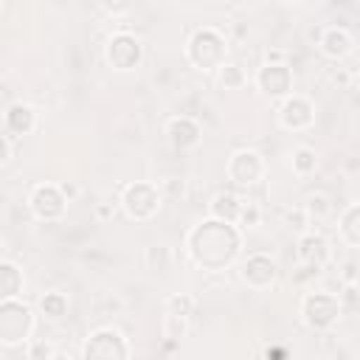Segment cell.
<instances>
[{
  "instance_id": "6da1fadb",
  "label": "cell",
  "mask_w": 360,
  "mask_h": 360,
  "mask_svg": "<svg viewBox=\"0 0 360 360\" xmlns=\"http://www.w3.org/2000/svg\"><path fill=\"white\" fill-rule=\"evenodd\" d=\"M186 245H188V256L194 259V264H200L202 270L219 273L236 259L242 236L236 225H228L219 219H202L200 225L191 228Z\"/></svg>"
},
{
  "instance_id": "7a4b0ae2",
  "label": "cell",
  "mask_w": 360,
  "mask_h": 360,
  "mask_svg": "<svg viewBox=\"0 0 360 360\" xmlns=\"http://www.w3.org/2000/svg\"><path fill=\"white\" fill-rule=\"evenodd\" d=\"M186 59L197 70H219L228 62V39H225V34L217 31V28H211V25L197 28L188 37Z\"/></svg>"
},
{
  "instance_id": "3957f363",
  "label": "cell",
  "mask_w": 360,
  "mask_h": 360,
  "mask_svg": "<svg viewBox=\"0 0 360 360\" xmlns=\"http://www.w3.org/2000/svg\"><path fill=\"white\" fill-rule=\"evenodd\" d=\"M34 332V312L20 298L0 301V343L3 346H22L31 340Z\"/></svg>"
},
{
  "instance_id": "277c9868",
  "label": "cell",
  "mask_w": 360,
  "mask_h": 360,
  "mask_svg": "<svg viewBox=\"0 0 360 360\" xmlns=\"http://www.w3.org/2000/svg\"><path fill=\"white\" fill-rule=\"evenodd\" d=\"M343 307L338 301V295L323 292V290H309L301 298V318L312 332H326L338 323Z\"/></svg>"
},
{
  "instance_id": "5b68a950",
  "label": "cell",
  "mask_w": 360,
  "mask_h": 360,
  "mask_svg": "<svg viewBox=\"0 0 360 360\" xmlns=\"http://www.w3.org/2000/svg\"><path fill=\"white\" fill-rule=\"evenodd\" d=\"M104 59H107V65H110L112 70H121V73L135 70V68L141 65V59H143V45H141V39H138L132 31L121 28V31H115V34L107 39V45H104Z\"/></svg>"
},
{
  "instance_id": "8992f818",
  "label": "cell",
  "mask_w": 360,
  "mask_h": 360,
  "mask_svg": "<svg viewBox=\"0 0 360 360\" xmlns=\"http://www.w3.org/2000/svg\"><path fill=\"white\" fill-rule=\"evenodd\" d=\"M121 208L127 211L129 219L149 222L158 214V208H160V191H158V186L143 183V180L129 183L124 188V194H121Z\"/></svg>"
},
{
  "instance_id": "52a82bcc",
  "label": "cell",
  "mask_w": 360,
  "mask_h": 360,
  "mask_svg": "<svg viewBox=\"0 0 360 360\" xmlns=\"http://www.w3.org/2000/svg\"><path fill=\"white\" fill-rule=\"evenodd\" d=\"M82 360H129V346L118 329H96L82 349Z\"/></svg>"
},
{
  "instance_id": "ba28073f",
  "label": "cell",
  "mask_w": 360,
  "mask_h": 360,
  "mask_svg": "<svg viewBox=\"0 0 360 360\" xmlns=\"http://www.w3.org/2000/svg\"><path fill=\"white\" fill-rule=\"evenodd\" d=\"M28 208L39 222H59L65 217L68 200L62 197L59 186L53 183H37L28 194Z\"/></svg>"
},
{
  "instance_id": "9c48e42d",
  "label": "cell",
  "mask_w": 360,
  "mask_h": 360,
  "mask_svg": "<svg viewBox=\"0 0 360 360\" xmlns=\"http://www.w3.org/2000/svg\"><path fill=\"white\" fill-rule=\"evenodd\" d=\"M225 172H228V177H231L233 186L248 188V186H253L256 180H262V174H264V160H262V155H259L256 149H236V152L228 158Z\"/></svg>"
},
{
  "instance_id": "30bf717a",
  "label": "cell",
  "mask_w": 360,
  "mask_h": 360,
  "mask_svg": "<svg viewBox=\"0 0 360 360\" xmlns=\"http://www.w3.org/2000/svg\"><path fill=\"white\" fill-rule=\"evenodd\" d=\"M276 276H278V264L264 256V253H250L242 267H239V278L250 287V290H270L276 284Z\"/></svg>"
},
{
  "instance_id": "8fae6325",
  "label": "cell",
  "mask_w": 360,
  "mask_h": 360,
  "mask_svg": "<svg viewBox=\"0 0 360 360\" xmlns=\"http://www.w3.org/2000/svg\"><path fill=\"white\" fill-rule=\"evenodd\" d=\"M278 124L290 132H301V129H309L315 124V107L309 98L304 96H295L290 93L281 104H278Z\"/></svg>"
},
{
  "instance_id": "7c38bea8",
  "label": "cell",
  "mask_w": 360,
  "mask_h": 360,
  "mask_svg": "<svg viewBox=\"0 0 360 360\" xmlns=\"http://www.w3.org/2000/svg\"><path fill=\"white\" fill-rule=\"evenodd\" d=\"M256 87L270 98H287L292 93V73L287 62L281 65H262L256 73Z\"/></svg>"
},
{
  "instance_id": "4fadbf2b",
  "label": "cell",
  "mask_w": 360,
  "mask_h": 360,
  "mask_svg": "<svg viewBox=\"0 0 360 360\" xmlns=\"http://www.w3.org/2000/svg\"><path fill=\"white\" fill-rule=\"evenodd\" d=\"M166 138H169V143L174 149L183 152V149H194L200 143L202 129H200V124L191 115H172L166 121Z\"/></svg>"
},
{
  "instance_id": "5bb4252c",
  "label": "cell",
  "mask_w": 360,
  "mask_h": 360,
  "mask_svg": "<svg viewBox=\"0 0 360 360\" xmlns=\"http://www.w3.org/2000/svg\"><path fill=\"white\" fill-rule=\"evenodd\" d=\"M298 262L301 264H312V267H321L323 270V264L332 259V248H329V242H326V236L323 233H315V231H304L301 236H298Z\"/></svg>"
},
{
  "instance_id": "9a60e30c",
  "label": "cell",
  "mask_w": 360,
  "mask_h": 360,
  "mask_svg": "<svg viewBox=\"0 0 360 360\" xmlns=\"http://www.w3.org/2000/svg\"><path fill=\"white\" fill-rule=\"evenodd\" d=\"M318 48H321V53L326 59L340 62V59H346L354 51V39H352V34L343 25H326L321 31V37H318Z\"/></svg>"
},
{
  "instance_id": "2e32d148",
  "label": "cell",
  "mask_w": 360,
  "mask_h": 360,
  "mask_svg": "<svg viewBox=\"0 0 360 360\" xmlns=\"http://www.w3.org/2000/svg\"><path fill=\"white\" fill-rule=\"evenodd\" d=\"M6 129L11 135H31L37 129V112H34V107H28L22 101L11 104L6 110Z\"/></svg>"
},
{
  "instance_id": "e0dca14e",
  "label": "cell",
  "mask_w": 360,
  "mask_h": 360,
  "mask_svg": "<svg viewBox=\"0 0 360 360\" xmlns=\"http://www.w3.org/2000/svg\"><path fill=\"white\" fill-rule=\"evenodd\" d=\"M239 208H242V200H239L236 194H231V191H219V194H214V200L208 202L211 219H219V222H228V225H236Z\"/></svg>"
},
{
  "instance_id": "ac0fdd59",
  "label": "cell",
  "mask_w": 360,
  "mask_h": 360,
  "mask_svg": "<svg viewBox=\"0 0 360 360\" xmlns=\"http://www.w3.org/2000/svg\"><path fill=\"white\" fill-rule=\"evenodd\" d=\"M25 278L14 262H0V301H11L22 292Z\"/></svg>"
},
{
  "instance_id": "d6986e66",
  "label": "cell",
  "mask_w": 360,
  "mask_h": 360,
  "mask_svg": "<svg viewBox=\"0 0 360 360\" xmlns=\"http://www.w3.org/2000/svg\"><path fill=\"white\" fill-rule=\"evenodd\" d=\"M338 233H340V239H343L349 248H357V245H360V205H357V202H352V205L343 211L340 225H338Z\"/></svg>"
},
{
  "instance_id": "ffe728a7",
  "label": "cell",
  "mask_w": 360,
  "mask_h": 360,
  "mask_svg": "<svg viewBox=\"0 0 360 360\" xmlns=\"http://www.w3.org/2000/svg\"><path fill=\"white\" fill-rule=\"evenodd\" d=\"M39 309H42L45 318L59 321V318L68 315V295L59 292V290H51V292H45V295L39 298Z\"/></svg>"
},
{
  "instance_id": "44dd1931",
  "label": "cell",
  "mask_w": 360,
  "mask_h": 360,
  "mask_svg": "<svg viewBox=\"0 0 360 360\" xmlns=\"http://www.w3.org/2000/svg\"><path fill=\"white\" fill-rule=\"evenodd\" d=\"M290 163H292V172H295L298 177H307V174L315 172V166H318V155H315V149H309V146H295Z\"/></svg>"
},
{
  "instance_id": "7402d4cb",
  "label": "cell",
  "mask_w": 360,
  "mask_h": 360,
  "mask_svg": "<svg viewBox=\"0 0 360 360\" xmlns=\"http://www.w3.org/2000/svg\"><path fill=\"white\" fill-rule=\"evenodd\" d=\"M217 73H219V84H222L225 90H239V87L248 82V76H245L242 65H236V62H225Z\"/></svg>"
},
{
  "instance_id": "603a6c76",
  "label": "cell",
  "mask_w": 360,
  "mask_h": 360,
  "mask_svg": "<svg viewBox=\"0 0 360 360\" xmlns=\"http://www.w3.org/2000/svg\"><path fill=\"white\" fill-rule=\"evenodd\" d=\"M146 267L155 273H166L172 270V250L166 245H152L146 248Z\"/></svg>"
},
{
  "instance_id": "cb8c5ba5",
  "label": "cell",
  "mask_w": 360,
  "mask_h": 360,
  "mask_svg": "<svg viewBox=\"0 0 360 360\" xmlns=\"http://www.w3.org/2000/svg\"><path fill=\"white\" fill-rule=\"evenodd\" d=\"M301 211L307 214V219H309V222H312V219H321V217H326V214H329V197H326V194H321V191H315V194H309V197L304 200Z\"/></svg>"
},
{
  "instance_id": "d4e9b609",
  "label": "cell",
  "mask_w": 360,
  "mask_h": 360,
  "mask_svg": "<svg viewBox=\"0 0 360 360\" xmlns=\"http://www.w3.org/2000/svg\"><path fill=\"white\" fill-rule=\"evenodd\" d=\"M194 312V298L180 292V295H172L166 301V315H177V318H188Z\"/></svg>"
},
{
  "instance_id": "484cf974",
  "label": "cell",
  "mask_w": 360,
  "mask_h": 360,
  "mask_svg": "<svg viewBox=\"0 0 360 360\" xmlns=\"http://www.w3.org/2000/svg\"><path fill=\"white\" fill-rule=\"evenodd\" d=\"M53 352H56L53 343L45 340V338H31V340L25 343V354H28V360H51Z\"/></svg>"
},
{
  "instance_id": "4316f807",
  "label": "cell",
  "mask_w": 360,
  "mask_h": 360,
  "mask_svg": "<svg viewBox=\"0 0 360 360\" xmlns=\"http://www.w3.org/2000/svg\"><path fill=\"white\" fill-rule=\"evenodd\" d=\"M259 222H262V208H259L256 202H250V200H242L236 225H239V228H256Z\"/></svg>"
},
{
  "instance_id": "83f0119b",
  "label": "cell",
  "mask_w": 360,
  "mask_h": 360,
  "mask_svg": "<svg viewBox=\"0 0 360 360\" xmlns=\"http://www.w3.org/2000/svg\"><path fill=\"white\" fill-rule=\"evenodd\" d=\"M186 321L188 318H177V315H166L163 318V329H166V338L172 343H177L180 338H186Z\"/></svg>"
},
{
  "instance_id": "f1b7e54d",
  "label": "cell",
  "mask_w": 360,
  "mask_h": 360,
  "mask_svg": "<svg viewBox=\"0 0 360 360\" xmlns=\"http://www.w3.org/2000/svg\"><path fill=\"white\" fill-rule=\"evenodd\" d=\"M321 276V267H312V264H298L295 270H292V284H298V287H307L312 278H318Z\"/></svg>"
},
{
  "instance_id": "f546056e",
  "label": "cell",
  "mask_w": 360,
  "mask_h": 360,
  "mask_svg": "<svg viewBox=\"0 0 360 360\" xmlns=\"http://www.w3.org/2000/svg\"><path fill=\"white\" fill-rule=\"evenodd\" d=\"M284 225L292 228V231H304V228L309 225V219H307V214H304L301 205H298V208H287V211H284Z\"/></svg>"
},
{
  "instance_id": "4dcf8cb0",
  "label": "cell",
  "mask_w": 360,
  "mask_h": 360,
  "mask_svg": "<svg viewBox=\"0 0 360 360\" xmlns=\"http://www.w3.org/2000/svg\"><path fill=\"white\" fill-rule=\"evenodd\" d=\"M163 191H166L169 197H183V194H186V183L177 180V177H169V180H163Z\"/></svg>"
},
{
  "instance_id": "1f68e13d",
  "label": "cell",
  "mask_w": 360,
  "mask_h": 360,
  "mask_svg": "<svg viewBox=\"0 0 360 360\" xmlns=\"http://www.w3.org/2000/svg\"><path fill=\"white\" fill-rule=\"evenodd\" d=\"M338 301H340V307H343V304L354 307V304H357V284H346V292L338 295Z\"/></svg>"
},
{
  "instance_id": "d6a6232c",
  "label": "cell",
  "mask_w": 360,
  "mask_h": 360,
  "mask_svg": "<svg viewBox=\"0 0 360 360\" xmlns=\"http://www.w3.org/2000/svg\"><path fill=\"white\" fill-rule=\"evenodd\" d=\"M112 214H115V202H98L96 205V217L104 222V219H112Z\"/></svg>"
},
{
  "instance_id": "836d02e7",
  "label": "cell",
  "mask_w": 360,
  "mask_h": 360,
  "mask_svg": "<svg viewBox=\"0 0 360 360\" xmlns=\"http://www.w3.org/2000/svg\"><path fill=\"white\" fill-rule=\"evenodd\" d=\"M264 59H267L264 65H281V62H284V51H278V48H267V51H264Z\"/></svg>"
},
{
  "instance_id": "e575fe53",
  "label": "cell",
  "mask_w": 360,
  "mask_h": 360,
  "mask_svg": "<svg viewBox=\"0 0 360 360\" xmlns=\"http://www.w3.org/2000/svg\"><path fill=\"white\" fill-rule=\"evenodd\" d=\"M343 281H346V284H357V264H354V262H349V264L343 267Z\"/></svg>"
},
{
  "instance_id": "d590c367",
  "label": "cell",
  "mask_w": 360,
  "mask_h": 360,
  "mask_svg": "<svg viewBox=\"0 0 360 360\" xmlns=\"http://www.w3.org/2000/svg\"><path fill=\"white\" fill-rule=\"evenodd\" d=\"M11 158V143L6 141V135H0V166H6Z\"/></svg>"
},
{
  "instance_id": "8d00e7d4",
  "label": "cell",
  "mask_w": 360,
  "mask_h": 360,
  "mask_svg": "<svg viewBox=\"0 0 360 360\" xmlns=\"http://www.w3.org/2000/svg\"><path fill=\"white\" fill-rule=\"evenodd\" d=\"M59 191H62V197H65L68 202H73V200H76V194H79V188H76L73 183H62V186H59Z\"/></svg>"
},
{
  "instance_id": "74e56055",
  "label": "cell",
  "mask_w": 360,
  "mask_h": 360,
  "mask_svg": "<svg viewBox=\"0 0 360 360\" xmlns=\"http://www.w3.org/2000/svg\"><path fill=\"white\" fill-rule=\"evenodd\" d=\"M284 357H287V352H284V349H278V346L267 349V360H284Z\"/></svg>"
},
{
  "instance_id": "f35d334b",
  "label": "cell",
  "mask_w": 360,
  "mask_h": 360,
  "mask_svg": "<svg viewBox=\"0 0 360 360\" xmlns=\"http://www.w3.org/2000/svg\"><path fill=\"white\" fill-rule=\"evenodd\" d=\"M104 11H110V14H121V11H129V6L127 3H118V6H101Z\"/></svg>"
},
{
  "instance_id": "ab89813d",
  "label": "cell",
  "mask_w": 360,
  "mask_h": 360,
  "mask_svg": "<svg viewBox=\"0 0 360 360\" xmlns=\"http://www.w3.org/2000/svg\"><path fill=\"white\" fill-rule=\"evenodd\" d=\"M51 360H73V357H70L68 352H53V357H51Z\"/></svg>"
},
{
  "instance_id": "60d3db41",
  "label": "cell",
  "mask_w": 360,
  "mask_h": 360,
  "mask_svg": "<svg viewBox=\"0 0 360 360\" xmlns=\"http://www.w3.org/2000/svg\"><path fill=\"white\" fill-rule=\"evenodd\" d=\"M3 253H6V245H3V239H0V262H3Z\"/></svg>"
}]
</instances>
